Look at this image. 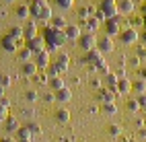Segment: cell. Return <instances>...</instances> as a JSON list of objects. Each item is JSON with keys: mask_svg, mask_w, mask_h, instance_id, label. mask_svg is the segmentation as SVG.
Instances as JSON below:
<instances>
[{"mask_svg": "<svg viewBox=\"0 0 146 142\" xmlns=\"http://www.w3.org/2000/svg\"><path fill=\"white\" fill-rule=\"evenodd\" d=\"M43 39H45L47 50H50V52H58V50H60V47L68 41L64 29H58V27H52V25L43 29Z\"/></svg>", "mask_w": 146, "mask_h": 142, "instance_id": "1", "label": "cell"}, {"mask_svg": "<svg viewBox=\"0 0 146 142\" xmlns=\"http://www.w3.org/2000/svg\"><path fill=\"white\" fill-rule=\"evenodd\" d=\"M31 17H33V21H52V6L47 4V0H31Z\"/></svg>", "mask_w": 146, "mask_h": 142, "instance_id": "2", "label": "cell"}, {"mask_svg": "<svg viewBox=\"0 0 146 142\" xmlns=\"http://www.w3.org/2000/svg\"><path fill=\"white\" fill-rule=\"evenodd\" d=\"M119 11H117V0H101L99 4V11H97V17L101 21H107L111 17H117Z\"/></svg>", "mask_w": 146, "mask_h": 142, "instance_id": "3", "label": "cell"}, {"mask_svg": "<svg viewBox=\"0 0 146 142\" xmlns=\"http://www.w3.org/2000/svg\"><path fill=\"white\" fill-rule=\"evenodd\" d=\"M117 39H119V43H123V45H134L136 41L140 39V33L134 29V27H128V29H123L119 35H117Z\"/></svg>", "mask_w": 146, "mask_h": 142, "instance_id": "4", "label": "cell"}, {"mask_svg": "<svg viewBox=\"0 0 146 142\" xmlns=\"http://www.w3.org/2000/svg\"><path fill=\"white\" fill-rule=\"evenodd\" d=\"M78 45L82 47L84 52L97 50V45H99V37H97L95 33H82V37L78 39Z\"/></svg>", "mask_w": 146, "mask_h": 142, "instance_id": "5", "label": "cell"}, {"mask_svg": "<svg viewBox=\"0 0 146 142\" xmlns=\"http://www.w3.org/2000/svg\"><path fill=\"white\" fill-rule=\"evenodd\" d=\"M105 35H109V37H113V35H119L123 29H121V23H119V17H111V19H107L105 21Z\"/></svg>", "mask_w": 146, "mask_h": 142, "instance_id": "6", "label": "cell"}, {"mask_svg": "<svg viewBox=\"0 0 146 142\" xmlns=\"http://www.w3.org/2000/svg\"><path fill=\"white\" fill-rule=\"evenodd\" d=\"M27 47H29L33 54H39V52L47 50V43H45V39H43V35H37V37H33V39H27Z\"/></svg>", "mask_w": 146, "mask_h": 142, "instance_id": "7", "label": "cell"}, {"mask_svg": "<svg viewBox=\"0 0 146 142\" xmlns=\"http://www.w3.org/2000/svg\"><path fill=\"white\" fill-rule=\"evenodd\" d=\"M35 64L39 66V68H50L52 66V52L50 50H43V52H39V54H35Z\"/></svg>", "mask_w": 146, "mask_h": 142, "instance_id": "8", "label": "cell"}, {"mask_svg": "<svg viewBox=\"0 0 146 142\" xmlns=\"http://www.w3.org/2000/svg\"><path fill=\"white\" fill-rule=\"evenodd\" d=\"M113 47H115L113 37H109V35L99 37V45H97V50H99L101 54H109V52H113Z\"/></svg>", "mask_w": 146, "mask_h": 142, "instance_id": "9", "label": "cell"}, {"mask_svg": "<svg viewBox=\"0 0 146 142\" xmlns=\"http://www.w3.org/2000/svg\"><path fill=\"white\" fill-rule=\"evenodd\" d=\"M64 33H66V39H68V41H78L84 31L80 29L78 25H68L66 29H64Z\"/></svg>", "mask_w": 146, "mask_h": 142, "instance_id": "10", "label": "cell"}, {"mask_svg": "<svg viewBox=\"0 0 146 142\" xmlns=\"http://www.w3.org/2000/svg\"><path fill=\"white\" fill-rule=\"evenodd\" d=\"M37 70H39V66L35 64V60L21 64V72H23V76H27V78H31V76L35 78V76H37Z\"/></svg>", "mask_w": 146, "mask_h": 142, "instance_id": "11", "label": "cell"}, {"mask_svg": "<svg viewBox=\"0 0 146 142\" xmlns=\"http://www.w3.org/2000/svg\"><path fill=\"white\" fill-rule=\"evenodd\" d=\"M115 97H119V93H115L111 89H101L99 95H97V99L101 101V105L103 103H115Z\"/></svg>", "mask_w": 146, "mask_h": 142, "instance_id": "12", "label": "cell"}, {"mask_svg": "<svg viewBox=\"0 0 146 142\" xmlns=\"http://www.w3.org/2000/svg\"><path fill=\"white\" fill-rule=\"evenodd\" d=\"M103 60V54L99 52V50H91V52H84V56H82V64H99Z\"/></svg>", "mask_w": 146, "mask_h": 142, "instance_id": "13", "label": "cell"}, {"mask_svg": "<svg viewBox=\"0 0 146 142\" xmlns=\"http://www.w3.org/2000/svg\"><path fill=\"white\" fill-rule=\"evenodd\" d=\"M17 45H19V43L13 39L11 35H4L2 39H0V47H2L6 54H15V52H17Z\"/></svg>", "mask_w": 146, "mask_h": 142, "instance_id": "14", "label": "cell"}, {"mask_svg": "<svg viewBox=\"0 0 146 142\" xmlns=\"http://www.w3.org/2000/svg\"><path fill=\"white\" fill-rule=\"evenodd\" d=\"M99 27H101V19L97 15H93V17H89L84 21V33H95Z\"/></svg>", "mask_w": 146, "mask_h": 142, "instance_id": "15", "label": "cell"}, {"mask_svg": "<svg viewBox=\"0 0 146 142\" xmlns=\"http://www.w3.org/2000/svg\"><path fill=\"white\" fill-rule=\"evenodd\" d=\"M134 8H136V4H134V0H117V11H119V15H132L134 13Z\"/></svg>", "mask_w": 146, "mask_h": 142, "instance_id": "16", "label": "cell"}, {"mask_svg": "<svg viewBox=\"0 0 146 142\" xmlns=\"http://www.w3.org/2000/svg\"><path fill=\"white\" fill-rule=\"evenodd\" d=\"M68 70V66L66 64H60V62H52V66L47 68V74H50V78L52 76H62V74Z\"/></svg>", "mask_w": 146, "mask_h": 142, "instance_id": "17", "label": "cell"}, {"mask_svg": "<svg viewBox=\"0 0 146 142\" xmlns=\"http://www.w3.org/2000/svg\"><path fill=\"white\" fill-rule=\"evenodd\" d=\"M4 130L8 132V134H15V132H19V130H21V126H19V119L11 115V117L4 121Z\"/></svg>", "mask_w": 146, "mask_h": 142, "instance_id": "18", "label": "cell"}, {"mask_svg": "<svg viewBox=\"0 0 146 142\" xmlns=\"http://www.w3.org/2000/svg\"><path fill=\"white\" fill-rule=\"evenodd\" d=\"M50 89H52L54 93L62 91V89H66V82H64V78H62V76H52V78H50Z\"/></svg>", "mask_w": 146, "mask_h": 142, "instance_id": "19", "label": "cell"}, {"mask_svg": "<svg viewBox=\"0 0 146 142\" xmlns=\"http://www.w3.org/2000/svg\"><path fill=\"white\" fill-rule=\"evenodd\" d=\"M117 93L119 95H128V93H132V80H128V78H119V82H117Z\"/></svg>", "mask_w": 146, "mask_h": 142, "instance_id": "20", "label": "cell"}, {"mask_svg": "<svg viewBox=\"0 0 146 142\" xmlns=\"http://www.w3.org/2000/svg\"><path fill=\"white\" fill-rule=\"evenodd\" d=\"M23 29H25V37H27V39H33V37H37V21H29Z\"/></svg>", "mask_w": 146, "mask_h": 142, "instance_id": "21", "label": "cell"}, {"mask_svg": "<svg viewBox=\"0 0 146 142\" xmlns=\"http://www.w3.org/2000/svg\"><path fill=\"white\" fill-rule=\"evenodd\" d=\"M105 82H107V89H111V91L117 93V82H119V76H117V74L109 72V74L105 76Z\"/></svg>", "mask_w": 146, "mask_h": 142, "instance_id": "22", "label": "cell"}, {"mask_svg": "<svg viewBox=\"0 0 146 142\" xmlns=\"http://www.w3.org/2000/svg\"><path fill=\"white\" fill-rule=\"evenodd\" d=\"M17 54H19V60H21V62H31L35 58V54L29 50V47H19Z\"/></svg>", "mask_w": 146, "mask_h": 142, "instance_id": "23", "label": "cell"}, {"mask_svg": "<svg viewBox=\"0 0 146 142\" xmlns=\"http://www.w3.org/2000/svg\"><path fill=\"white\" fill-rule=\"evenodd\" d=\"M56 99L60 101V103H68V101L72 99V91L68 89V87H66V89H62V91H58V93H56Z\"/></svg>", "mask_w": 146, "mask_h": 142, "instance_id": "24", "label": "cell"}, {"mask_svg": "<svg viewBox=\"0 0 146 142\" xmlns=\"http://www.w3.org/2000/svg\"><path fill=\"white\" fill-rule=\"evenodd\" d=\"M56 121H60V124H68V121H70V111L68 109H58L56 111Z\"/></svg>", "mask_w": 146, "mask_h": 142, "instance_id": "25", "label": "cell"}, {"mask_svg": "<svg viewBox=\"0 0 146 142\" xmlns=\"http://www.w3.org/2000/svg\"><path fill=\"white\" fill-rule=\"evenodd\" d=\"M6 35H11L13 37V39L19 43V41H21V37L25 35V29H23V27H11V29H8V33Z\"/></svg>", "mask_w": 146, "mask_h": 142, "instance_id": "26", "label": "cell"}, {"mask_svg": "<svg viewBox=\"0 0 146 142\" xmlns=\"http://www.w3.org/2000/svg\"><path fill=\"white\" fill-rule=\"evenodd\" d=\"M132 91H136L138 95H144V93H146V80H144V78L134 80V82H132Z\"/></svg>", "mask_w": 146, "mask_h": 142, "instance_id": "27", "label": "cell"}, {"mask_svg": "<svg viewBox=\"0 0 146 142\" xmlns=\"http://www.w3.org/2000/svg\"><path fill=\"white\" fill-rule=\"evenodd\" d=\"M29 15H31V6H27V4H19L17 6V17L19 19H27Z\"/></svg>", "mask_w": 146, "mask_h": 142, "instance_id": "28", "label": "cell"}, {"mask_svg": "<svg viewBox=\"0 0 146 142\" xmlns=\"http://www.w3.org/2000/svg\"><path fill=\"white\" fill-rule=\"evenodd\" d=\"M101 111L107 113V115H115V113H117V105H115V103H103Z\"/></svg>", "mask_w": 146, "mask_h": 142, "instance_id": "29", "label": "cell"}, {"mask_svg": "<svg viewBox=\"0 0 146 142\" xmlns=\"http://www.w3.org/2000/svg\"><path fill=\"white\" fill-rule=\"evenodd\" d=\"M52 27H58V29H66V21H64V17H60V15H54L52 17Z\"/></svg>", "mask_w": 146, "mask_h": 142, "instance_id": "30", "label": "cell"}, {"mask_svg": "<svg viewBox=\"0 0 146 142\" xmlns=\"http://www.w3.org/2000/svg\"><path fill=\"white\" fill-rule=\"evenodd\" d=\"M125 109H128V111H132V113H136V111H140L142 107H140L138 99H128V101H125Z\"/></svg>", "mask_w": 146, "mask_h": 142, "instance_id": "31", "label": "cell"}, {"mask_svg": "<svg viewBox=\"0 0 146 142\" xmlns=\"http://www.w3.org/2000/svg\"><path fill=\"white\" fill-rule=\"evenodd\" d=\"M17 134H19V140H31V138H33V134H31V130H29L27 126H25V128H21V130L17 132Z\"/></svg>", "mask_w": 146, "mask_h": 142, "instance_id": "32", "label": "cell"}, {"mask_svg": "<svg viewBox=\"0 0 146 142\" xmlns=\"http://www.w3.org/2000/svg\"><path fill=\"white\" fill-rule=\"evenodd\" d=\"M54 2L62 8V11H68V8H72L74 6V0H54Z\"/></svg>", "mask_w": 146, "mask_h": 142, "instance_id": "33", "label": "cell"}, {"mask_svg": "<svg viewBox=\"0 0 146 142\" xmlns=\"http://www.w3.org/2000/svg\"><path fill=\"white\" fill-rule=\"evenodd\" d=\"M8 117V105H4V103H0V121H6Z\"/></svg>", "mask_w": 146, "mask_h": 142, "instance_id": "34", "label": "cell"}, {"mask_svg": "<svg viewBox=\"0 0 146 142\" xmlns=\"http://www.w3.org/2000/svg\"><path fill=\"white\" fill-rule=\"evenodd\" d=\"M95 68H97V70H99V72H103V74H105V76H107V74H109V66H107V62H105V58H103V60H101L99 64H97V66H95Z\"/></svg>", "mask_w": 146, "mask_h": 142, "instance_id": "35", "label": "cell"}, {"mask_svg": "<svg viewBox=\"0 0 146 142\" xmlns=\"http://www.w3.org/2000/svg\"><path fill=\"white\" fill-rule=\"evenodd\" d=\"M25 99H27V103H35L37 99H39V95H37V91H27Z\"/></svg>", "mask_w": 146, "mask_h": 142, "instance_id": "36", "label": "cell"}, {"mask_svg": "<svg viewBox=\"0 0 146 142\" xmlns=\"http://www.w3.org/2000/svg\"><path fill=\"white\" fill-rule=\"evenodd\" d=\"M107 130H109V136H113V138L121 134V126H117V124H111V126L107 128Z\"/></svg>", "mask_w": 146, "mask_h": 142, "instance_id": "37", "label": "cell"}, {"mask_svg": "<svg viewBox=\"0 0 146 142\" xmlns=\"http://www.w3.org/2000/svg\"><path fill=\"white\" fill-rule=\"evenodd\" d=\"M27 128L31 130V134H33V136L41 134V128H39V124H27Z\"/></svg>", "mask_w": 146, "mask_h": 142, "instance_id": "38", "label": "cell"}, {"mask_svg": "<svg viewBox=\"0 0 146 142\" xmlns=\"http://www.w3.org/2000/svg\"><path fill=\"white\" fill-rule=\"evenodd\" d=\"M0 87H11V76H6V74H0Z\"/></svg>", "mask_w": 146, "mask_h": 142, "instance_id": "39", "label": "cell"}, {"mask_svg": "<svg viewBox=\"0 0 146 142\" xmlns=\"http://www.w3.org/2000/svg\"><path fill=\"white\" fill-rule=\"evenodd\" d=\"M56 62H60V64H66V66H68V62H70V56H68V54H60V56L56 58Z\"/></svg>", "mask_w": 146, "mask_h": 142, "instance_id": "40", "label": "cell"}, {"mask_svg": "<svg viewBox=\"0 0 146 142\" xmlns=\"http://www.w3.org/2000/svg\"><path fill=\"white\" fill-rule=\"evenodd\" d=\"M43 101H45V103H52V101H56V93H54V91H47V93L43 95Z\"/></svg>", "mask_w": 146, "mask_h": 142, "instance_id": "41", "label": "cell"}, {"mask_svg": "<svg viewBox=\"0 0 146 142\" xmlns=\"http://www.w3.org/2000/svg\"><path fill=\"white\" fill-rule=\"evenodd\" d=\"M37 82H39V84H45V82H50V76H45V74H37Z\"/></svg>", "mask_w": 146, "mask_h": 142, "instance_id": "42", "label": "cell"}, {"mask_svg": "<svg viewBox=\"0 0 146 142\" xmlns=\"http://www.w3.org/2000/svg\"><path fill=\"white\" fill-rule=\"evenodd\" d=\"M136 99H138L140 107H142V109H146V93H144V95H138V97H136Z\"/></svg>", "mask_w": 146, "mask_h": 142, "instance_id": "43", "label": "cell"}, {"mask_svg": "<svg viewBox=\"0 0 146 142\" xmlns=\"http://www.w3.org/2000/svg\"><path fill=\"white\" fill-rule=\"evenodd\" d=\"M23 115H25V117H31V115H33V109H29V107L23 109Z\"/></svg>", "mask_w": 146, "mask_h": 142, "instance_id": "44", "label": "cell"}, {"mask_svg": "<svg viewBox=\"0 0 146 142\" xmlns=\"http://www.w3.org/2000/svg\"><path fill=\"white\" fill-rule=\"evenodd\" d=\"M0 142H17V140L11 138V136H4V138H0Z\"/></svg>", "mask_w": 146, "mask_h": 142, "instance_id": "45", "label": "cell"}, {"mask_svg": "<svg viewBox=\"0 0 146 142\" xmlns=\"http://www.w3.org/2000/svg\"><path fill=\"white\" fill-rule=\"evenodd\" d=\"M140 39H142V43H144V45H146V31H144V33H142V35H140Z\"/></svg>", "mask_w": 146, "mask_h": 142, "instance_id": "46", "label": "cell"}, {"mask_svg": "<svg viewBox=\"0 0 146 142\" xmlns=\"http://www.w3.org/2000/svg\"><path fill=\"white\" fill-rule=\"evenodd\" d=\"M0 99H4V87H0Z\"/></svg>", "mask_w": 146, "mask_h": 142, "instance_id": "47", "label": "cell"}, {"mask_svg": "<svg viewBox=\"0 0 146 142\" xmlns=\"http://www.w3.org/2000/svg\"><path fill=\"white\" fill-rule=\"evenodd\" d=\"M17 142H31V140H17Z\"/></svg>", "mask_w": 146, "mask_h": 142, "instance_id": "48", "label": "cell"}, {"mask_svg": "<svg viewBox=\"0 0 146 142\" xmlns=\"http://www.w3.org/2000/svg\"><path fill=\"white\" fill-rule=\"evenodd\" d=\"M144 31H146V17H144Z\"/></svg>", "mask_w": 146, "mask_h": 142, "instance_id": "49", "label": "cell"}, {"mask_svg": "<svg viewBox=\"0 0 146 142\" xmlns=\"http://www.w3.org/2000/svg\"><path fill=\"white\" fill-rule=\"evenodd\" d=\"M4 2H15V0H4Z\"/></svg>", "mask_w": 146, "mask_h": 142, "instance_id": "50", "label": "cell"}, {"mask_svg": "<svg viewBox=\"0 0 146 142\" xmlns=\"http://www.w3.org/2000/svg\"><path fill=\"white\" fill-rule=\"evenodd\" d=\"M144 113H146V109H144Z\"/></svg>", "mask_w": 146, "mask_h": 142, "instance_id": "51", "label": "cell"}, {"mask_svg": "<svg viewBox=\"0 0 146 142\" xmlns=\"http://www.w3.org/2000/svg\"><path fill=\"white\" fill-rule=\"evenodd\" d=\"M134 2H136V0H134Z\"/></svg>", "mask_w": 146, "mask_h": 142, "instance_id": "52", "label": "cell"}]
</instances>
